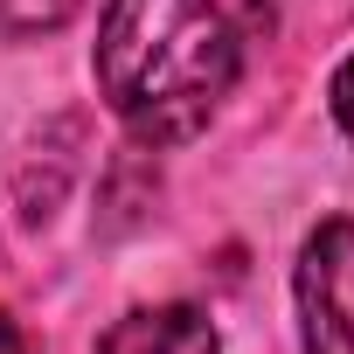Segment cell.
Masks as SVG:
<instances>
[{
    "label": "cell",
    "mask_w": 354,
    "mask_h": 354,
    "mask_svg": "<svg viewBox=\"0 0 354 354\" xmlns=\"http://www.w3.org/2000/svg\"><path fill=\"white\" fill-rule=\"evenodd\" d=\"M299 354H354V223L333 216L299 243L292 271Z\"/></svg>",
    "instance_id": "obj_2"
},
{
    "label": "cell",
    "mask_w": 354,
    "mask_h": 354,
    "mask_svg": "<svg viewBox=\"0 0 354 354\" xmlns=\"http://www.w3.org/2000/svg\"><path fill=\"white\" fill-rule=\"evenodd\" d=\"M77 8H84V0H0V35H15V42H28V35H56Z\"/></svg>",
    "instance_id": "obj_4"
},
{
    "label": "cell",
    "mask_w": 354,
    "mask_h": 354,
    "mask_svg": "<svg viewBox=\"0 0 354 354\" xmlns=\"http://www.w3.org/2000/svg\"><path fill=\"white\" fill-rule=\"evenodd\" d=\"M91 63L132 139L181 146L236 91L243 49L216 0H111Z\"/></svg>",
    "instance_id": "obj_1"
},
{
    "label": "cell",
    "mask_w": 354,
    "mask_h": 354,
    "mask_svg": "<svg viewBox=\"0 0 354 354\" xmlns=\"http://www.w3.org/2000/svg\"><path fill=\"white\" fill-rule=\"evenodd\" d=\"M97 354H223V340L202 306H139L97 340Z\"/></svg>",
    "instance_id": "obj_3"
},
{
    "label": "cell",
    "mask_w": 354,
    "mask_h": 354,
    "mask_svg": "<svg viewBox=\"0 0 354 354\" xmlns=\"http://www.w3.org/2000/svg\"><path fill=\"white\" fill-rule=\"evenodd\" d=\"M0 354H28V340H21V326L0 313Z\"/></svg>",
    "instance_id": "obj_6"
},
{
    "label": "cell",
    "mask_w": 354,
    "mask_h": 354,
    "mask_svg": "<svg viewBox=\"0 0 354 354\" xmlns=\"http://www.w3.org/2000/svg\"><path fill=\"white\" fill-rule=\"evenodd\" d=\"M333 118H340V132L354 139V56L333 70Z\"/></svg>",
    "instance_id": "obj_5"
}]
</instances>
